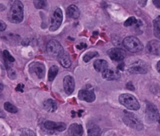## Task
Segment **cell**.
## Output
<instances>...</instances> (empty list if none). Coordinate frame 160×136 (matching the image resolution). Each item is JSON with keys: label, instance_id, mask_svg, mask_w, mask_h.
<instances>
[{"label": "cell", "instance_id": "cell-1", "mask_svg": "<svg viewBox=\"0 0 160 136\" xmlns=\"http://www.w3.org/2000/svg\"><path fill=\"white\" fill-rule=\"evenodd\" d=\"M24 17V6L19 0H12L8 12V21L12 23L18 24L22 21Z\"/></svg>", "mask_w": 160, "mask_h": 136}, {"label": "cell", "instance_id": "cell-2", "mask_svg": "<svg viewBox=\"0 0 160 136\" xmlns=\"http://www.w3.org/2000/svg\"><path fill=\"white\" fill-rule=\"evenodd\" d=\"M121 104L129 110H137L140 108V104L137 99L130 94H122L119 97Z\"/></svg>", "mask_w": 160, "mask_h": 136}, {"label": "cell", "instance_id": "cell-3", "mask_svg": "<svg viewBox=\"0 0 160 136\" xmlns=\"http://www.w3.org/2000/svg\"><path fill=\"white\" fill-rule=\"evenodd\" d=\"M124 47L131 52H137L143 49V44L135 36H128L122 41Z\"/></svg>", "mask_w": 160, "mask_h": 136}, {"label": "cell", "instance_id": "cell-4", "mask_svg": "<svg viewBox=\"0 0 160 136\" xmlns=\"http://www.w3.org/2000/svg\"><path fill=\"white\" fill-rule=\"evenodd\" d=\"M122 120L126 125L132 129L138 130H141L143 129V125L141 120L136 117V115L131 112L124 110Z\"/></svg>", "mask_w": 160, "mask_h": 136}, {"label": "cell", "instance_id": "cell-5", "mask_svg": "<svg viewBox=\"0 0 160 136\" xmlns=\"http://www.w3.org/2000/svg\"><path fill=\"white\" fill-rule=\"evenodd\" d=\"M46 51L48 55L52 57H59L64 52L61 44L54 39L51 40L47 43Z\"/></svg>", "mask_w": 160, "mask_h": 136}, {"label": "cell", "instance_id": "cell-6", "mask_svg": "<svg viewBox=\"0 0 160 136\" xmlns=\"http://www.w3.org/2000/svg\"><path fill=\"white\" fill-rule=\"evenodd\" d=\"M129 72L134 74H143L148 72L146 63L141 60H138L132 63L128 67Z\"/></svg>", "mask_w": 160, "mask_h": 136}, {"label": "cell", "instance_id": "cell-7", "mask_svg": "<svg viewBox=\"0 0 160 136\" xmlns=\"http://www.w3.org/2000/svg\"><path fill=\"white\" fill-rule=\"evenodd\" d=\"M63 19L62 11L61 8H57L52 15L51 21V26H49V31H55L61 25Z\"/></svg>", "mask_w": 160, "mask_h": 136}, {"label": "cell", "instance_id": "cell-8", "mask_svg": "<svg viewBox=\"0 0 160 136\" xmlns=\"http://www.w3.org/2000/svg\"><path fill=\"white\" fill-rule=\"evenodd\" d=\"M29 72L35 74L39 79L44 77L46 73V67L44 65L39 62H33L29 66Z\"/></svg>", "mask_w": 160, "mask_h": 136}, {"label": "cell", "instance_id": "cell-9", "mask_svg": "<svg viewBox=\"0 0 160 136\" xmlns=\"http://www.w3.org/2000/svg\"><path fill=\"white\" fill-rule=\"evenodd\" d=\"M146 116L149 121L154 122L158 120L159 115L156 106L151 103H148L146 106Z\"/></svg>", "mask_w": 160, "mask_h": 136}, {"label": "cell", "instance_id": "cell-10", "mask_svg": "<svg viewBox=\"0 0 160 136\" xmlns=\"http://www.w3.org/2000/svg\"><path fill=\"white\" fill-rule=\"evenodd\" d=\"M108 54L111 59L115 61H122L126 57V52L123 49L118 47H114L109 49Z\"/></svg>", "mask_w": 160, "mask_h": 136}, {"label": "cell", "instance_id": "cell-11", "mask_svg": "<svg viewBox=\"0 0 160 136\" xmlns=\"http://www.w3.org/2000/svg\"><path fill=\"white\" fill-rule=\"evenodd\" d=\"M44 127L46 130L50 131L62 132L66 128V125L63 122H54L51 120H47L44 123Z\"/></svg>", "mask_w": 160, "mask_h": 136}, {"label": "cell", "instance_id": "cell-12", "mask_svg": "<svg viewBox=\"0 0 160 136\" xmlns=\"http://www.w3.org/2000/svg\"><path fill=\"white\" fill-rule=\"evenodd\" d=\"M78 98L87 102H92L96 99V95L92 90L82 89L78 92Z\"/></svg>", "mask_w": 160, "mask_h": 136}, {"label": "cell", "instance_id": "cell-13", "mask_svg": "<svg viewBox=\"0 0 160 136\" xmlns=\"http://www.w3.org/2000/svg\"><path fill=\"white\" fill-rule=\"evenodd\" d=\"M63 86L65 92L67 94H71L75 87V82L73 77L71 75H66L63 79Z\"/></svg>", "mask_w": 160, "mask_h": 136}, {"label": "cell", "instance_id": "cell-14", "mask_svg": "<svg viewBox=\"0 0 160 136\" xmlns=\"http://www.w3.org/2000/svg\"><path fill=\"white\" fill-rule=\"evenodd\" d=\"M102 77L107 80H114L120 78L121 74L118 70L114 69H106L102 72Z\"/></svg>", "mask_w": 160, "mask_h": 136}, {"label": "cell", "instance_id": "cell-15", "mask_svg": "<svg viewBox=\"0 0 160 136\" xmlns=\"http://www.w3.org/2000/svg\"><path fill=\"white\" fill-rule=\"evenodd\" d=\"M147 51L154 55H159L160 54V42L156 40L150 41L146 46Z\"/></svg>", "mask_w": 160, "mask_h": 136}, {"label": "cell", "instance_id": "cell-16", "mask_svg": "<svg viewBox=\"0 0 160 136\" xmlns=\"http://www.w3.org/2000/svg\"><path fill=\"white\" fill-rule=\"evenodd\" d=\"M69 136H82L83 134V128L80 124L74 123L71 124L68 129Z\"/></svg>", "mask_w": 160, "mask_h": 136}, {"label": "cell", "instance_id": "cell-17", "mask_svg": "<svg viewBox=\"0 0 160 136\" xmlns=\"http://www.w3.org/2000/svg\"><path fill=\"white\" fill-rule=\"evenodd\" d=\"M67 16L72 19H78L80 16V11L78 7L75 5H70L66 9Z\"/></svg>", "mask_w": 160, "mask_h": 136}, {"label": "cell", "instance_id": "cell-18", "mask_svg": "<svg viewBox=\"0 0 160 136\" xmlns=\"http://www.w3.org/2000/svg\"><path fill=\"white\" fill-rule=\"evenodd\" d=\"M43 106L44 109L49 112H53L56 111L58 107L57 103L51 99L45 100L43 103Z\"/></svg>", "mask_w": 160, "mask_h": 136}, {"label": "cell", "instance_id": "cell-19", "mask_svg": "<svg viewBox=\"0 0 160 136\" xmlns=\"http://www.w3.org/2000/svg\"><path fill=\"white\" fill-rule=\"evenodd\" d=\"M94 68L97 72H103L108 67V62L106 61L103 59H98L96 60L93 63Z\"/></svg>", "mask_w": 160, "mask_h": 136}, {"label": "cell", "instance_id": "cell-20", "mask_svg": "<svg viewBox=\"0 0 160 136\" xmlns=\"http://www.w3.org/2000/svg\"><path fill=\"white\" fill-rule=\"evenodd\" d=\"M58 59L61 65L65 68H68L71 65L70 57L69 54L65 52L58 57Z\"/></svg>", "mask_w": 160, "mask_h": 136}, {"label": "cell", "instance_id": "cell-21", "mask_svg": "<svg viewBox=\"0 0 160 136\" xmlns=\"http://www.w3.org/2000/svg\"><path fill=\"white\" fill-rule=\"evenodd\" d=\"M88 136H101V129L95 124L88 127Z\"/></svg>", "mask_w": 160, "mask_h": 136}, {"label": "cell", "instance_id": "cell-22", "mask_svg": "<svg viewBox=\"0 0 160 136\" xmlns=\"http://www.w3.org/2000/svg\"><path fill=\"white\" fill-rule=\"evenodd\" d=\"M153 32L155 37L160 39V16L156 17L153 21Z\"/></svg>", "mask_w": 160, "mask_h": 136}, {"label": "cell", "instance_id": "cell-23", "mask_svg": "<svg viewBox=\"0 0 160 136\" xmlns=\"http://www.w3.org/2000/svg\"><path fill=\"white\" fill-rule=\"evenodd\" d=\"M59 71V68L57 66H52L50 67L48 72V80L52 81L56 77Z\"/></svg>", "mask_w": 160, "mask_h": 136}, {"label": "cell", "instance_id": "cell-24", "mask_svg": "<svg viewBox=\"0 0 160 136\" xmlns=\"http://www.w3.org/2000/svg\"><path fill=\"white\" fill-rule=\"evenodd\" d=\"M98 56V53L96 51H90V52H88L86 54H85V55L83 56V61L85 62H89L91 59H92V58L96 57Z\"/></svg>", "mask_w": 160, "mask_h": 136}, {"label": "cell", "instance_id": "cell-25", "mask_svg": "<svg viewBox=\"0 0 160 136\" xmlns=\"http://www.w3.org/2000/svg\"><path fill=\"white\" fill-rule=\"evenodd\" d=\"M4 109L11 113H16L18 112V109L16 107H15L13 104L9 102H6L4 104Z\"/></svg>", "mask_w": 160, "mask_h": 136}, {"label": "cell", "instance_id": "cell-26", "mask_svg": "<svg viewBox=\"0 0 160 136\" xmlns=\"http://www.w3.org/2000/svg\"><path fill=\"white\" fill-rule=\"evenodd\" d=\"M33 4L36 9H44L47 6V2L46 0H34Z\"/></svg>", "mask_w": 160, "mask_h": 136}, {"label": "cell", "instance_id": "cell-27", "mask_svg": "<svg viewBox=\"0 0 160 136\" xmlns=\"http://www.w3.org/2000/svg\"><path fill=\"white\" fill-rule=\"evenodd\" d=\"M3 57H4V61L6 62V64H8V62H12L15 61V59L11 56V54L7 50L3 51Z\"/></svg>", "mask_w": 160, "mask_h": 136}, {"label": "cell", "instance_id": "cell-28", "mask_svg": "<svg viewBox=\"0 0 160 136\" xmlns=\"http://www.w3.org/2000/svg\"><path fill=\"white\" fill-rule=\"evenodd\" d=\"M21 136H37L35 132L29 129H22L21 130Z\"/></svg>", "mask_w": 160, "mask_h": 136}, {"label": "cell", "instance_id": "cell-29", "mask_svg": "<svg viewBox=\"0 0 160 136\" xmlns=\"http://www.w3.org/2000/svg\"><path fill=\"white\" fill-rule=\"evenodd\" d=\"M138 22V20L136 19L135 17L132 16V17H129L125 21V22H124V26H126V27L131 26L133 24H137Z\"/></svg>", "mask_w": 160, "mask_h": 136}, {"label": "cell", "instance_id": "cell-30", "mask_svg": "<svg viewBox=\"0 0 160 136\" xmlns=\"http://www.w3.org/2000/svg\"><path fill=\"white\" fill-rule=\"evenodd\" d=\"M7 69H8V75H9V77L12 79H14V78H16V72L12 69L11 67H7Z\"/></svg>", "mask_w": 160, "mask_h": 136}, {"label": "cell", "instance_id": "cell-31", "mask_svg": "<svg viewBox=\"0 0 160 136\" xmlns=\"http://www.w3.org/2000/svg\"><path fill=\"white\" fill-rule=\"evenodd\" d=\"M126 88L128 89V90H134L135 89L133 84H132V82H129L126 84Z\"/></svg>", "mask_w": 160, "mask_h": 136}, {"label": "cell", "instance_id": "cell-32", "mask_svg": "<svg viewBox=\"0 0 160 136\" xmlns=\"http://www.w3.org/2000/svg\"><path fill=\"white\" fill-rule=\"evenodd\" d=\"M24 85L22 84H19L16 88V90L17 91H21V92H23V89H24Z\"/></svg>", "mask_w": 160, "mask_h": 136}, {"label": "cell", "instance_id": "cell-33", "mask_svg": "<svg viewBox=\"0 0 160 136\" xmlns=\"http://www.w3.org/2000/svg\"><path fill=\"white\" fill-rule=\"evenodd\" d=\"M6 27V25L5 22H4L2 20H1L0 21V29H1L0 30H1V31H4Z\"/></svg>", "mask_w": 160, "mask_h": 136}, {"label": "cell", "instance_id": "cell-34", "mask_svg": "<svg viewBox=\"0 0 160 136\" xmlns=\"http://www.w3.org/2000/svg\"><path fill=\"white\" fill-rule=\"evenodd\" d=\"M152 3L156 7L160 8V0H152Z\"/></svg>", "mask_w": 160, "mask_h": 136}, {"label": "cell", "instance_id": "cell-35", "mask_svg": "<svg viewBox=\"0 0 160 136\" xmlns=\"http://www.w3.org/2000/svg\"><path fill=\"white\" fill-rule=\"evenodd\" d=\"M156 68H157V70L158 71V72L160 73V61H159L157 63V66H156Z\"/></svg>", "mask_w": 160, "mask_h": 136}, {"label": "cell", "instance_id": "cell-36", "mask_svg": "<svg viewBox=\"0 0 160 136\" xmlns=\"http://www.w3.org/2000/svg\"><path fill=\"white\" fill-rule=\"evenodd\" d=\"M118 69H121V70H123V69H124V64L122 63V64H121L120 65H119Z\"/></svg>", "mask_w": 160, "mask_h": 136}, {"label": "cell", "instance_id": "cell-37", "mask_svg": "<svg viewBox=\"0 0 160 136\" xmlns=\"http://www.w3.org/2000/svg\"><path fill=\"white\" fill-rule=\"evenodd\" d=\"M1 91H2V84H1Z\"/></svg>", "mask_w": 160, "mask_h": 136}, {"label": "cell", "instance_id": "cell-38", "mask_svg": "<svg viewBox=\"0 0 160 136\" xmlns=\"http://www.w3.org/2000/svg\"><path fill=\"white\" fill-rule=\"evenodd\" d=\"M158 122L160 124V116H159V117L158 118Z\"/></svg>", "mask_w": 160, "mask_h": 136}]
</instances>
